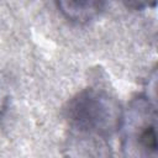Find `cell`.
I'll use <instances>...</instances> for the list:
<instances>
[{"mask_svg":"<svg viewBox=\"0 0 158 158\" xmlns=\"http://www.w3.org/2000/svg\"><path fill=\"white\" fill-rule=\"evenodd\" d=\"M128 146L139 149L141 154H156L157 152V133H156V115L151 114L149 104L144 100H138L133 109V118L128 121L126 135Z\"/></svg>","mask_w":158,"mask_h":158,"instance_id":"2","label":"cell"},{"mask_svg":"<svg viewBox=\"0 0 158 158\" xmlns=\"http://www.w3.org/2000/svg\"><path fill=\"white\" fill-rule=\"evenodd\" d=\"M65 117L72 128L100 138L112 136L123 118L115 99L98 89H84L78 93L68 102Z\"/></svg>","mask_w":158,"mask_h":158,"instance_id":"1","label":"cell"},{"mask_svg":"<svg viewBox=\"0 0 158 158\" xmlns=\"http://www.w3.org/2000/svg\"><path fill=\"white\" fill-rule=\"evenodd\" d=\"M127 7L133 10H143L147 7H154L157 0H121Z\"/></svg>","mask_w":158,"mask_h":158,"instance_id":"4","label":"cell"},{"mask_svg":"<svg viewBox=\"0 0 158 158\" xmlns=\"http://www.w3.org/2000/svg\"><path fill=\"white\" fill-rule=\"evenodd\" d=\"M59 11L70 21L86 22L102 10L105 0H56Z\"/></svg>","mask_w":158,"mask_h":158,"instance_id":"3","label":"cell"}]
</instances>
